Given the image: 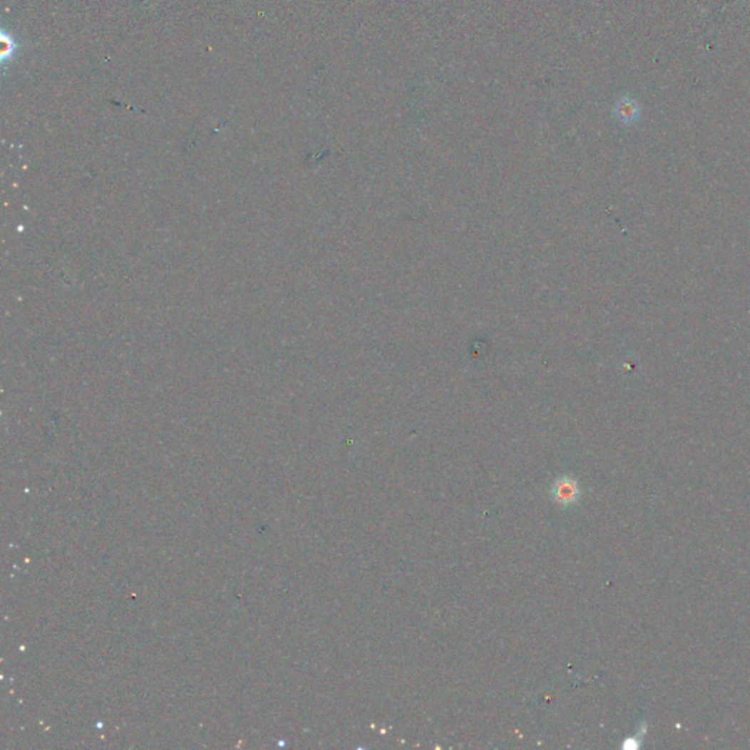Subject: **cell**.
<instances>
[{
    "label": "cell",
    "mask_w": 750,
    "mask_h": 750,
    "mask_svg": "<svg viewBox=\"0 0 750 750\" xmlns=\"http://www.w3.org/2000/svg\"><path fill=\"white\" fill-rule=\"evenodd\" d=\"M551 497L560 505L575 504L580 498L579 482L569 475H562L557 478L551 488Z\"/></svg>",
    "instance_id": "cell-1"
},
{
    "label": "cell",
    "mask_w": 750,
    "mask_h": 750,
    "mask_svg": "<svg viewBox=\"0 0 750 750\" xmlns=\"http://www.w3.org/2000/svg\"><path fill=\"white\" fill-rule=\"evenodd\" d=\"M640 106L630 96H623L614 104V115L622 123H633L640 116Z\"/></svg>",
    "instance_id": "cell-2"
},
{
    "label": "cell",
    "mask_w": 750,
    "mask_h": 750,
    "mask_svg": "<svg viewBox=\"0 0 750 750\" xmlns=\"http://www.w3.org/2000/svg\"><path fill=\"white\" fill-rule=\"evenodd\" d=\"M645 734H647V724H645V722H642L637 733L623 741V749H626V750H636V749H639L642 746V740L645 739Z\"/></svg>",
    "instance_id": "cell-3"
}]
</instances>
